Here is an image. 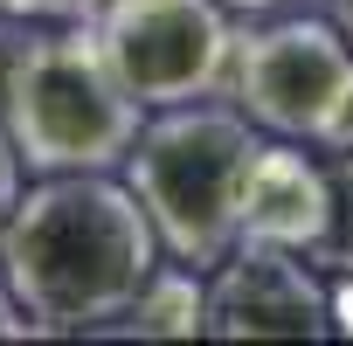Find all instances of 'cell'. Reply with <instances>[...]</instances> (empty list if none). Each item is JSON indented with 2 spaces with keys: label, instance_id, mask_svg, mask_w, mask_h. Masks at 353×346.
I'll list each match as a JSON object with an SVG mask.
<instances>
[{
  "label": "cell",
  "instance_id": "6da1fadb",
  "mask_svg": "<svg viewBox=\"0 0 353 346\" xmlns=\"http://www.w3.org/2000/svg\"><path fill=\"white\" fill-rule=\"evenodd\" d=\"M159 263L132 187L104 173H49L0 222V284L35 332H104Z\"/></svg>",
  "mask_w": 353,
  "mask_h": 346
},
{
  "label": "cell",
  "instance_id": "7a4b0ae2",
  "mask_svg": "<svg viewBox=\"0 0 353 346\" xmlns=\"http://www.w3.org/2000/svg\"><path fill=\"white\" fill-rule=\"evenodd\" d=\"M256 145L263 139L250 132V118L222 104H166L152 125H139L125 152V187L139 194L159 250H173L194 270L236 250L243 173Z\"/></svg>",
  "mask_w": 353,
  "mask_h": 346
},
{
  "label": "cell",
  "instance_id": "3957f363",
  "mask_svg": "<svg viewBox=\"0 0 353 346\" xmlns=\"http://www.w3.org/2000/svg\"><path fill=\"white\" fill-rule=\"evenodd\" d=\"M139 111L145 104L111 77L90 21L28 42L0 77V125L35 173H111L145 125Z\"/></svg>",
  "mask_w": 353,
  "mask_h": 346
},
{
  "label": "cell",
  "instance_id": "277c9868",
  "mask_svg": "<svg viewBox=\"0 0 353 346\" xmlns=\"http://www.w3.org/2000/svg\"><path fill=\"white\" fill-rule=\"evenodd\" d=\"M90 35L111 63V77L145 104H194L229 77V21L222 0H97Z\"/></svg>",
  "mask_w": 353,
  "mask_h": 346
},
{
  "label": "cell",
  "instance_id": "5b68a950",
  "mask_svg": "<svg viewBox=\"0 0 353 346\" xmlns=\"http://www.w3.org/2000/svg\"><path fill=\"white\" fill-rule=\"evenodd\" d=\"M236 111L277 139H332L353 90V42L332 21H270L229 49Z\"/></svg>",
  "mask_w": 353,
  "mask_h": 346
},
{
  "label": "cell",
  "instance_id": "8992f818",
  "mask_svg": "<svg viewBox=\"0 0 353 346\" xmlns=\"http://www.w3.org/2000/svg\"><path fill=\"white\" fill-rule=\"evenodd\" d=\"M208 332L215 339H319L332 332V305L305 270V250L236 243L208 284Z\"/></svg>",
  "mask_w": 353,
  "mask_h": 346
},
{
  "label": "cell",
  "instance_id": "52a82bcc",
  "mask_svg": "<svg viewBox=\"0 0 353 346\" xmlns=\"http://www.w3.org/2000/svg\"><path fill=\"white\" fill-rule=\"evenodd\" d=\"M332 222V181L325 166L305 159L298 145H256L250 173H243V222L236 243H277V250H319Z\"/></svg>",
  "mask_w": 353,
  "mask_h": 346
},
{
  "label": "cell",
  "instance_id": "ba28073f",
  "mask_svg": "<svg viewBox=\"0 0 353 346\" xmlns=\"http://www.w3.org/2000/svg\"><path fill=\"white\" fill-rule=\"evenodd\" d=\"M104 332H139V339H194L208 332V284L194 270H159L139 284V298L104 325Z\"/></svg>",
  "mask_w": 353,
  "mask_h": 346
},
{
  "label": "cell",
  "instance_id": "9c48e42d",
  "mask_svg": "<svg viewBox=\"0 0 353 346\" xmlns=\"http://www.w3.org/2000/svg\"><path fill=\"white\" fill-rule=\"evenodd\" d=\"M325 181H332V222H325V236H319L312 263H325V270L353 277V152H339V159L325 166Z\"/></svg>",
  "mask_w": 353,
  "mask_h": 346
},
{
  "label": "cell",
  "instance_id": "30bf717a",
  "mask_svg": "<svg viewBox=\"0 0 353 346\" xmlns=\"http://www.w3.org/2000/svg\"><path fill=\"white\" fill-rule=\"evenodd\" d=\"M0 14H21V21H90L97 0H0Z\"/></svg>",
  "mask_w": 353,
  "mask_h": 346
},
{
  "label": "cell",
  "instance_id": "8fae6325",
  "mask_svg": "<svg viewBox=\"0 0 353 346\" xmlns=\"http://www.w3.org/2000/svg\"><path fill=\"white\" fill-rule=\"evenodd\" d=\"M21 201V152L8 139V125H0V222H8V208Z\"/></svg>",
  "mask_w": 353,
  "mask_h": 346
},
{
  "label": "cell",
  "instance_id": "7c38bea8",
  "mask_svg": "<svg viewBox=\"0 0 353 346\" xmlns=\"http://www.w3.org/2000/svg\"><path fill=\"white\" fill-rule=\"evenodd\" d=\"M28 332H35V325L21 318V305L8 298V284H0V339H28Z\"/></svg>",
  "mask_w": 353,
  "mask_h": 346
},
{
  "label": "cell",
  "instance_id": "4fadbf2b",
  "mask_svg": "<svg viewBox=\"0 0 353 346\" xmlns=\"http://www.w3.org/2000/svg\"><path fill=\"white\" fill-rule=\"evenodd\" d=\"M325 305H332V332H346V339H353V277H346Z\"/></svg>",
  "mask_w": 353,
  "mask_h": 346
},
{
  "label": "cell",
  "instance_id": "5bb4252c",
  "mask_svg": "<svg viewBox=\"0 0 353 346\" xmlns=\"http://www.w3.org/2000/svg\"><path fill=\"white\" fill-rule=\"evenodd\" d=\"M332 152H353V90H346V104H339V125H332V139H325Z\"/></svg>",
  "mask_w": 353,
  "mask_h": 346
},
{
  "label": "cell",
  "instance_id": "9a60e30c",
  "mask_svg": "<svg viewBox=\"0 0 353 346\" xmlns=\"http://www.w3.org/2000/svg\"><path fill=\"white\" fill-rule=\"evenodd\" d=\"M332 28H339V35L353 42V0H332Z\"/></svg>",
  "mask_w": 353,
  "mask_h": 346
},
{
  "label": "cell",
  "instance_id": "2e32d148",
  "mask_svg": "<svg viewBox=\"0 0 353 346\" xmlns=\"http://www.w3.org/2000/svg\"><path fill=\"white\" fill-rule=\"evenodd\" d=\"M222 8H277V0H222Z\"/></svg>",
  "mask_w": 353,
  "mask_h": 346
}]
</instances>
